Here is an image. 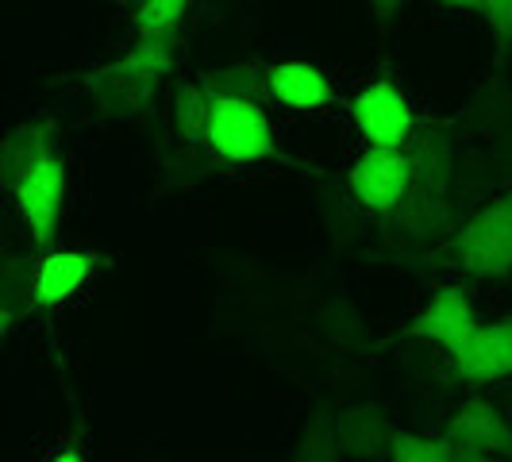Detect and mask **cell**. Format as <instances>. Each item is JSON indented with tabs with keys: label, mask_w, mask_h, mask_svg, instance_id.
Segmentation results:
<instances>
[{
	"label": "cell",
	"mask_w": 512,
	"mask_h": 462,
	"mask_svg": "<svg viewBox=\"0 0 512 462\" xmlns=\"http://www.w3.org/2000/svg\"><path fill=\"white\" fill-rule=\"evenodd\" d=\"M443 255L470 278L512 274V189L470 212V220H462V228L443 243Z\"/></svg>",
	"instance_id": "obj_1"
},
{
	"label": "cell",
	"mask_w": 512,
	"mask_h": 462,
	"mask_svg": "<svg viewBox=\"0 0 512 462\" xmlns=\"http://www.w3.org/2000/svg\"><path fill=\"white\" fill-rule=\"evenodd\" d=\"M208 147L228 162H258V158L278 154V143H274V131H270L262 104L228 101V97H216Z\"/></svg>",
	"instance_id": "obj_2"
},
{
	"label": "cell",
	"mask_w": 512,
	"mask_h": 462,
	"mask_svg": "<svg viewBox=\"0 0 512 462\" xmlns=\"http://www.w3.org/2000/svg\"><path fill=\"white\" fill-rule=\"evenodd\" d=\"M347 185L355 193V201L378 216H389L393 208L405 201V193L412 189V170L405 162V154L393 147H366L355 158Z\"/></svg>",
	"instance_id": "obj_3"
},
{
	"label": "cell",
	"mask_w": 512,
	"mask_h": 462,
	"mask_svg": "<svg viewBox=\"0 0 512 462\" xmlns=\"http://www.w3.org/2000/svg\"><path fill=\"white\" fill-rule=\"evenodd\" d=\"M474 332H478V320H474V305H470L466 289L462 285H443L428 301V308L420 316H412L393 339H428V343H439L455 359Z\"/></svg>",
	"instance_id": "obj_4"
},
{
	"label": "cell",
	"mask_w": 512,
	"mask_h": 462,
	"mask_svg": "<svg viewBox=\"0 0 512 462\" xmlns=\"http://www.w3.org/2000/svg\"><path fill=\"white\" fill-rule=\"evenodd\" d=\"M16 205L24 212L27 228H31V239L39 251H51L54 235H58V224H62V201H66V162L51 154L43 158L31 178L12 193Z\"/></svg>",
	"instance_id": "obj_5"
},
{
	"label": "cell",
	"mask_w": 512,
	"mask_h": 462,
	"mask_svg": "<svg viewBox=\"0 0 512 462\" xmlns=\"http://www.w3.org/2000/svg\"><path fill=\"white\" fill-rule=\"evenodd\" d=\"M351 116L359 124L362 139L370 147H393L401 151L409 131L416 128V116H412L405 93L393 85V81H374L366 85L359 97L351 101Z\"/></svg>",
	"instance_id": "obj_6"
},
{
	"label": "cell",
	"mask_w": 512,
	"mask_h": 462,
	"mask_svg": "<svg viewBox=\"0 0 512 462\" xmlns=\"http://www.w3.org/2000/svg\"><path fill=\"white\" fill-rule=\"evenodd\" d=\"M393 231L401 239H409L416 247H436V243H447L455 231L462 228V216L455 201L447 193H432V189H420L412 185L405 193V201L385 216Z\"/></svg>",
	"instance_id": "obj_7"
},
{
	"label": "cell",
	"mask_w": 512,
	"mask_h": 462,
	"mask_svg": "<svg viewBox=\"0 0 512 462\" xmlns=\"http://www.w3.org/2000/svg\"><path fill=\"white\" fill-rule=\"evenodd\" d=\"M401 154L412 170V185L432 193H451L459 158H455V135L443 120H416Z\"/></svg>",
	"instance_id": "obj_8"
},
{
	"label": "cell",
	"mask_w": 512,
	"mask_h": 462,
	"mask_svg": "<svg viewBox=\"0 0 512 462\" xmlns=\"http://www.w3.org/2000/svg\"><path fill=\"white\" fill-rule=\"evenodd\" d=\"M459 451H474V455H489V459H509L512 455V424L497 412L493 401L486 397H466L462 409L447 420V432Z\"/></svg>",
	"instance_id": "obj_9"
},
{
	"label": "cell",
	"mask_w": 512,
	"mask_h": 462,
	"mask_svg": "<svg viewBox=\"0 0 512 462\" xmlns=\"http://www.w3.org/2000/svg\"><path fill=\"white\" fill-rule=\"evenodd\" d=\"M455 374L466 385H489L512 378V320L478 324L470 343L455 355Z\"/></svg>",
	"instance_id": "obj_10"
},
{
	"label": "cell",
	"mask_w": 512,
	"mask_h": 462,
	"mask_svg": "<svg viewBox=\"0 0 512 462\" xmlns=\"http://www.w3.org/2000/svg\"><path fill=\"white\" fill-rule=\"evenodd\" d=\"M335 432H339V447H343L347 459L370 462L389 459V443H393L397 428L389 424L382 405L362 401V405H351V409H343L335 416Z\"/></svg>",
	"instance_id": "obj_11"
},
{
	"label": "cell",
	"mask_w": 512,
	"mask_h": 462,
	"mask_svg": "<svg viewBox=\"0 0 512 462\" xmlns=\"http://www.w3.org/2000/svg\"><path fill=\"white\" fill-rule=\"evenodd\" d=\"M81 81L93 89V97H97V104H101L108 116L128 120V116H139V112L151 108L162 77L158 74H120V70H112V66H101V70L85 74Z\"/></svg>",
	"instance_id": "obj_12"
},
{
	"label": "cell",
	"mask_w": 512,
	"mask_h": 462,
	"mask_svg": "<svg viewBox=\"0 0 512 462\" xmlns=\"http://www.w3.org/2000/svg\"><path fill=\"white\" fill-rule=\"evenodd\" d=\"M51 124H43V120H35V124H20V128H12L4 135V143H0V185L8 189V193H16L27 178H31V170L43 162V158H51Z\"/></svg>",
	"instance_id": "obj_13"
},
{
	"label": "cell",
	"mask_w": 512,
	"mask_h": 462,
	"mask_svg": "<svg viewBox=\"0 0 512 462\" xmlns=\"http://www.w3.org/2000/svg\"><path fill=\"white\" fill-rule=\"evenodd\" d=\"M97 266V255L89 251H47L39 262V293H35V305L54 308L62 305L66 297H74L81 282L89 278V270Z\"/></svg>",
	"instance_id": "obj_14"
},
{
	"label": "cell",
	"mask_w": 512,
	"mask_h": 462,
	"mask_svg": "<svg viewBox=\"0 0 512 462\" xmlns=\"http://www.w3.org/2000/svg\"><path fill=\"white\" fill-rule=\"evenodd\" d=\"M270 89H274V101L285 108H320V104H332V81L320 74L316 66L308 62H282V66H270Z\"/></svg>",
	"instance_id": "obj_15"
},
{
	"label": "cell",
	"mask_w": 512,
	"mask_h": 462,
	"mask_svg": "<svg viewBox=\"0 0 512 462\" xmlns=\"http://www.w3.org/2000/svg\"><path fill=\"white\" fill-rule=\"evenodd\" d=\"M39 262L43 258L16 255L0 266V320L4 328H12L20 316H27L35 305V293H39Z\"/></svg>",
	"instance_id": "obj_16"
},
{
	"label": "cell",
	"mask_w": 512,
	"mask_h": 462,
	"mask_svg": "<svg viewBox=\"0 0 512 462\" xmlns=\"http://www.w3.org/2000/svg\"><path fill=\"white\" fill-rule=\"evenodd\" d=\"M205 89L212 97H228V101H251L266 104L274 101V89H270V70H262L258 62H239V66H224L216 74H205Z\"/></svg>",
	"instance_id": "obj_17"
},
{
	"label": "cell",
	"mask_w": 512,
	"mask_h": 462,
	"mask_svg": "<svg viewBox=\"0 0 512 462\" xmlns=\"http://www.w3.org/2000/svg\"><path fill=\"white\" fill-rule=\"evenodd\" d=\"M212 108H216V97L205 89V81H181L174 89V128L185 143H208Z\"/></svg>",
	"instance_id": "obj_18"
},
{
	"label": "cell",
	"mask_w": 512,
	"mask_h": 462,
	"mask_svg": "<svg viewBox=\"0 0 512 462\" xmlns=\"http://www.w3.org/2000/svg\"><path fill=\"white\" fill-rule=\"evenodd\" d=\"M347 459L343 447H339V432H335V416L324 405H316V412L305 420L301 439H297V451L293 462H339Z\"/></svg>",
	"instance_id": "obj_19"
},
{
	"label": "cell",
	"mask_w": 512,
	"mask_h": 462,
	"mask_svg": "<svg viewBox=\"0 0 512 462\" xmlns=\"http://www.w3.org/2000/svg\"><path fill=\"white\" fill-rule=\"evenodd\" d=\"M389 462H459V447L447 436H416V432H393Z\"/></svg>",
	"instance_id": "obj_20"
},
{
	"label": "cell",
	"mask_w": 512,
	"mask_h": 462,
	"mask_svg": "<svg viewBox=\"0 0 512 462\" xmlns=\"http://www.w3.org/2000/svg\"><path fill=\"white\" fill-rule=\"evenodd\" d=\"M189 0H143L139 4V35H158V31H174L185 16Z\"/></svg>",
	"instance_id": "obj_21"
},
{
	"label": "cell",
	"mask_w": 512,
	"mask_h": 462,
	"mask_svg": "<svg viewBox=\"0 0 512 462\" xmlns=\"http://www.w3.org/2000/svg\"><path fill=\"white\" fill-rule=\"evenodd\" d=\"M482 16L497 39V51L505 54L512 47V0H482Z\"/></svg>",
	"instance_id": "obj_22"
},
{
	"label": "cell",
	"mask_w": 512,
	"mask_h": 462,
	"mask_svg": "<svg viewBox=\"0 0 512 462\" xmlns=\"http://www.w3.org/2000/svg\"><path fill=\"white\" fill-rule=\"evenodd\" d=\"M401 8H405V0H370V12L378 16V24H389Z\"/></svg>",
	"instance_id": "obj_23"
},
{
	"label": "cell",
	"mask_w": 512,
	"mask_h": 462,
	"mask_svg": "<svg viewBox=\"0 0 512 462\" xmlns=\"http://www.w3.org/2000/svg\"><path fill=\"white\" fill-rule=\"evenodd\" d=\"M439 4H447V8H462V12H478V16H482V0H439Z\"/></svg>",
	"instance_id": "obj_24"
},
{
	"label": "cell",
	"mask_w": 512,
	"mask_h": 462,
	"mask_svg": "<svg viewBox=\"0 0 512 462\" xmlns=\"http://www.w3.org/2000/svg\"><path fill=\"white\" fill-rule=\"evenodd\" d=\"M459 462H497V459H489V455H474V451H459Z\"/></svg>",
	"instance_id": "obj_25"
},
{
	"label": "cell",
	"mask_w": 512,
	"mask_h": 462,
	"mask_svg": "<svg viewBox=\"0 0 512 462\" xmlns=\"http://www.w3.org/2000/svg\"><path fill=\"white\" fill-rule=\"evenodd\" d=\"M54 462H81V455H77L74 447H70V451H62V455H58Z\"/></svg>",
	"instance_id": "obj_26"
}]
</instances>
